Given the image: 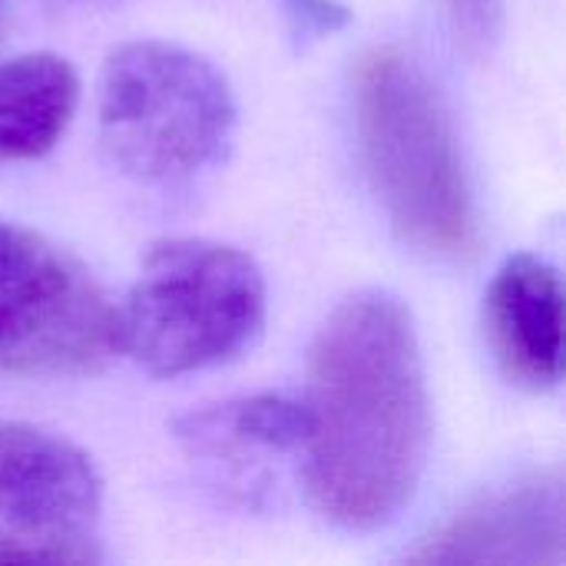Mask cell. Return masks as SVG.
Instances as JSON below:
<instances>
[{
	"label": "cell",
	"mask_w": 566,
	"mask_h": 566,
	"mask_svg": "<svg viewBox=\"0 0 566 566\" xmlns=\"http://www.w3.org/2000/svg\"><path fill=\"white\" fill-rule=\"evenodd\" d=\"M305 488L322 517L378 531L415 497L431 448L421 342L405 302L365 289L335 305L308 352Z\"/></svg>",
	"instance_id": "cell-1"
},
{
	"label": "cell",
	"mask_w": 566,
	"mask_h": 566,
	"mask_svg": "<svg viewBox=\"0 0 566 566\" xmlns=\"http://www.w3.org/2000/svg\"><path fill=\"white\" fill-rule=\"evenodd\" d=\"M355 123L371 186L395 232L431 259L478 245V209L451 116L401 50L378 46L355 73Z\"/></svg>",
	"instance_id": "cell-2"
},
{
	"label": "cell",
	"mask_w": 566,
	"mask_h": 566,
	"mask_svg": "<svg viewBox=\"0 0 566 566\" xmlns=\"http://www.w3.org/2000/svg\"><path fill=\"white\" fill-rule=\"evenodd\" d=\"M235 133V96L202 53L133 40L99 73V139L109 163L146 186H179L219 166Z\"/></svg>",
	"instance_id": "cell-3"
},
{
	"label": "cell",
	"mask_w": 566,
	"mask_h": 566,
	"mask_svg": "<svg viewBox=\"0 0 566 566\" xmlns=\"http://www.w3.org/2000/svg\"><path fill=\"white\" fill-rule=\"evenodd\" d=\"M265 305L252 255L209 239H169L149 249L116 308L119 348L156 378L206 371L259 338Z\"/></svg>",
	"instance_id": "cell-4"
},
{
	"label": "cell",
	"mask_w": 566,
	"mask_h": 566,
	"mask_svg": "<svg viewBox=\"0 0 566 566\" xmlns=\"http://www.w3.org/2000/svg\"><path fill=\"white\" fill-rule=\"evenodd\" d=\"M116 352V308L90 269L0 219V375H86Z\"/></svg>",
	"instance_id": "cell-5"
},
{
	"label": "cell",
	"mask_w": 566,
	"mask_h": 566,
	"mask_svg": "<svg viewBox=\"0 0 566 566\" xmlns=\"http://www.w3.org/2000/svg\"><path fill=\"white\" fill-rule=\"evenodd\" d=\"M172 431L216 494L239 507H262L279 484V464L302 458L308 411L282 395H242L182 415Z\"/></svg>",
	"instance_id": "cell-6"
},
{
	"label": "cell",
	"mask_w": 566,
	"mask_h": 566,
	"mask_svg": "<svg viewBox=\"0 0 566 566\" xmlns=\"http://www.w3.org/2000/svg\"><path fill=\"white\" fill-rule=\"evenodd\" d=\"M564 557L560 471H541L478 497L411 554L415 564L438 566H557Z\"/></svg>",
	"instance_id": "cell-7"
},
{
	"label": "cell",
	"mask_w": 566,
	"mask_h": 566,
	"mask_svg": "<svg viewBox=\"0 0 566 566\" xmlns=\"http://www.w3.org/2000/svg\"><path fill=\"white\" fill-rule=\"evenodd\" d=\"M103 511L93 458L63 434L0 418V521L7 527L90 537Z\"/></svg>",
	"instance_id": "cell-8"
},
{
	"label": "cell",
	"mask_w": 566,
	"mask_h": 566,
	"mask_svg": "<svg viewBox=\"0 0 566 566\" xmlns=\"http://www.w3.org/2000/svg\"><path fill=\"white\" fill-rule=\"evenodd\" d=\"M488 328L497 358L531 388H554L564 375V289L554 265L511 255L488 292Z\"/></svg>",
	"instance_id": "cell-9"
},
{
	"label": "cell",
	"mask_w": 566,
	"mask_h": 566,
	"mask_svg": "<svg viewBox=\"0 0 566 566\" xmlns=\"http://www.w3.org/2000/svg\"><path fill=\"white\" fill-rule=\"evenodd\" d=\"M80 103V76L56 53H23L0 66V163L36 159L56 146Z\"/></svg>",
	"instance_id": "cell-10"
},
{
	"label": "cell",
	"mask_w": 566,
	"mask_h": 566,
	"mask_svg": "<svg viewBox=\"0 0 566 566\" xmlns=\"http://www.w3.org/2000/svg\"><path fill=\"white\" fill-rule=\"evenodd\" d=\"M103 554L93 537H50L0 524V564H99Z\"/></svg>",
	"instance_id": "cell-11"
},
{
	"label": "cell",
	"mask_w": 566,
	"mask_h": 566,
	"mask_svg": "<svg viewBox=\"0 0 566 566\" xmlns=\"http://www.w3.org/2000/svg\"><path fill=\"white\" fill-rule=\"evenodd\" d=\"M444 7H448V17H451L458 40L468 50L484 53L501 36L504 0H444Z\"/></svg>",
	"instance_id": "cell-12"
},
{
	"label": "cell",
	"mask_w": 566,
	"mask_h": 566,
	"mask_svg": "<svg viewBox=\"0 0 566 566\" xmlns=\"http://www.w3.org/2000/svg\"><path fill=\"white\" fill-rule=\"evenodd\" d=\"M279 3L285 7L292 36L298 43L332 36V33H338L352 20L348 7L338 3V0H279Z\"/></svg>",
	"instance_id": "cell-13"
}]
</instances>
